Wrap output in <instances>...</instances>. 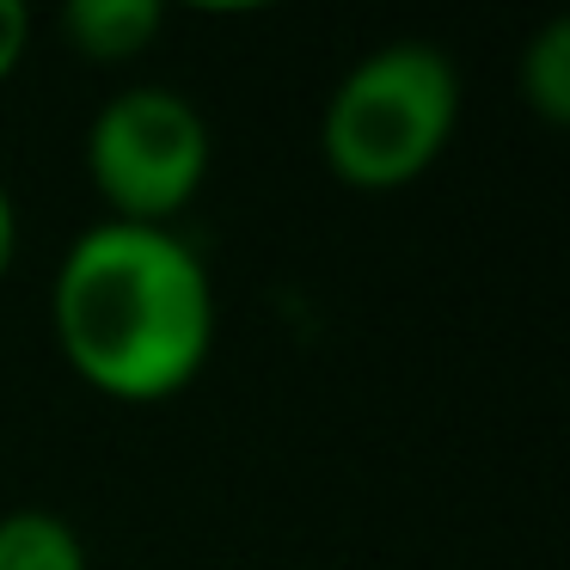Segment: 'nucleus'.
<instances>
[{
  "instance_id": "1",
  "label": "nucleus",
  "mask_w": 570,
  "mask_h": 570,
  "mask_svg": "<svg viewBox=\"0 0 570 570\" xmlns=\"http://www.w3.org/2000/svg\"><path fill=\"white\" fill-rule=\"evenodd\" d=\"M50 332L99 399L166 405L209 362L222 301L178 227L92 222L50 276Z\"/></svg>"
},
{
  "instance_id": "4",
  "label": "nucleus",
  "mask_w": 570,
  "mask_h": 570,
  "mask_svg": "<svg viewBox=\"0 0 570 570\" xmlns=\"http://www.w3.org/2000/svg\"><path fill=\"white\" fill-rule=\"evenodd\" d=\"M56 26H62V43L75 56H87L99 68H124L154 50L166 13L160 0H68Z\"/></svg>"
},
{
  "instance_id": "3",
  "label": "nucleus",
  "mask_w": 570,
  "mask_h": 570,
  "mask_svg": "<svg viewBox=\"0 0 570 570\" xmlns=\"http://www.w3.org/2000/svg\"><path fill=\"white\" fill-rule=\"evenodd\" d=\"M209 117L178 87H124L87 129V178L105 222L173 227L209 185Z\"/></svg>"
},
{
  "instance_id": "5",
  "label": "nucleus",
  "mask_w": 570,
  "mask_h": 570,
  "mask_svg": "<svg viewBox=\"0 0 570 570\" xmlns=\"http://www.w3.org/2000/svg\"><path fill=\"white\" fill-rule=\"evenodd\" d=\"M0 570H92L87 540L56 509H7L0 515Z\"/></svg>"
},
{
  "instance_id": "8",
  "label": "nucleus",
  "mask_w": 570,
  "mask_h": 570,
  "mask_svg": "<svg viewBox=\"0 0 570 570\" xmlns=\"http://www.w3.org/2000/svg\"><path fill=\"white\" fill-rule=\"evenodd\" d=\"M13 258H19V209H13V190H7V178H0V283H7Z\"/></svg>"
},
{
  "instance_id": "7",
  "label": "nucleus",
  "mask_w": 570,
  "mask_h": 570,
  "mask_svg": "<svg viewBox=\"0 0 570 570\" xmlns=\"http://www.w3.org/2000/svg\"><path fill=\"white\" fill-rule=\"evenodd\" d=\"M26 56H31V7L26 0H0V87L19 75Z\"/></svg>"
},
{
  "instance_id": "2",
  "label": "nucleus",
  "mask_w": 570,
  "mask_h": 570,
  "mask_svg": "<svg viewBox=\"0 0 570 570\" xmlns=\"http://www.w3.org/2000/svg\"><path fill=\"white\" fill-rule=\"evenodd\" d=\"M460 129V68L442 43L393 38L344 68L320 117V160L350 190H405Z\"/></svg>"
},
{
  "instance_id": "6",
  "label": "nucleus",
  "mask_w": 570,
  "mask_h": 570,
  "mask_svg": "<svg viewBox=\"0 0 570 570\" xmlns=\"http://www.w3.org/2000/svg\"><path fill=\"white\" fill-rule=\"evenodd\" d=\"M515 87H521V105L546 129L570 124V19H552V26L533 31V43L521 50Z\"/></svg>"
}]
</instances>
